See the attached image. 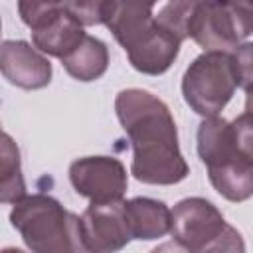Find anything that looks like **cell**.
Wrapping results in <instances>:
<instances>
[{"label":"cell","mask_w":253,"mask_h":253,"mask_svg":"<svg viewBox=\"0 0 253 253\" xmlns=\"http://www.w3.org/2000/svg\"><path fill=\"white\" fill-rule=\"evenodd\" d=\"M150 253H192L188 247H184L182 243H178L176 239H172V241H164V243H160L158 247H154Z\"/></svg>","instance_id":"ffe728a7"},{"label":"cell","mask_w":253,"mask_h":253,"mask_svg":"<svg viewBox=\"0 0 253 253\" xmlns=\"http://www.w3.org/2000/svg\"><path fill=\"white\" fill-rule=\"evenodd\" d=\"M253 34V4L194 2L188 36L204 51L229 53Z\"/></svg>","instance_id":"277c9868"},{"label":"cell","mask_w":253,"mask_h":253,"mask_svg":"<svg viewBox=\"0 0 253 253\" xmlns=\"http://www.w3.org/2000/svg\"><path fill=\"white\" fill-rule=\"evenodd\" d=\"M61 65L77 81H95L109 67L107 43L95 36H85V40L61 59Z\"/></svg>","instance_id":"7c38bea8"},{"label":"cell","mask_w":253,"mask_h":253,"mask_svg":"<svg viewBox=\"0 0 253 253\" xmlns=\"http://www.w3.org/2000/svg\"><path fill=\"white\" fill-rule=\"evenodd\" d=\"M231 138L241 156L253 162V115L243 113L229 123Z\"/></svg>","instance_id":"ac0fdd59"},{"label":"cell","mask_w":253,"mask_h":253,"mask_svg":"<svg viewBox=\"0 0 253 253\" xmlns=\"http://www.w3.org/2000/svg\"><path fill=\"white\" fill-rule=\"evenodd\" d=\"M0 69L8 83L20 89H42L51 81V63L24 40H4L0 47Z\"/></svg>","instance_id":"30bf717a"},{"label":"cell","mask_w":253,"mask_h":253,"mask_svg":"<svg viewBox=\"0 0 253 253\" xmlns=\"http://www.w3.org/2000/svg\"><path fill=\"white\" fill-rule=\"evenodd\" d=\"M237 87L231 55L221 51H204L182 77V95L190 109L204 119L217 117L229 103Z\"/></svg>","instance_id":"5b68a950"},{"label":"cell","mask_w":253,"mask_h":253,"mask_svg":"<svg viewBox=\"0 0 253 253\" xmlns=\"http://www.w3.org/2000/svg\"><path fill=\"white\" fill-rule=\"evenodd\" d=\"M229 55L237 87H241L245 93H253V42L237 45Z\"/></svg>","instance_id":"2e32d148"},{"label":"cell","mask_w":253,"mask_h":253,"mask_svg":"<svg viewBox=\"0 0 253 253\" xmlns=\"http://www.w3.org/2000/svg\"><path fill=\"white\" fill-rule=\"evenodd\" d=\"M211 186L229 202H245L253 196V162L229 160L208 168Z\"/></svg>","instance_id":"4fadbf2b"},{"label":"cell","mask_w":253,"mask_h":253,"mask_svg":"<svg viewBox=\"0 0 253 253\" xmlns=\"http://www.w3.org/2000/svg\"><path fill=\"white\" fill-rule=\"evenodd\" d=\"M26 196V182L22 176L20 150L8 132H2L0 142V202L16 204Z\"/></svg>","instance_id":"5bb4252c"},{"label":"cell","mask_w":253,"mask_h":253,"mask_svg":"<svg viewBox=\"0 0 253 253\" xmlns=\"http://www.w3.org/2000/svg\"><path fill=\"white\" fill-rule=\"evenodd\" d=\"M154 4L103 2V24L123 45L130 65L146 75L170 69L180 53V40L164 30L154 18Z\"/></svg>","instance_id":"7a4b0ae2"},{"label":"cell","mask_w":253,"mask_h":253,"mask_svg":"<svg viewBox=\"0 0 253 253\" xmlns=\"http://www.w3.org/2000/svg\"><path fill=\"white\" fill-rule=\"evenodd\" d=\"M10 221L32 253H79L81 217L47 194L24 196L14 204Z\"/></svg>","instance_id":"3957f363"},{"label":"cell","mask_w":253,"mask_h":253,"mask_svg":"<svg viewBox=\"0 0 253 253\" xmlns=\"http://www.w3.org/2000/svg\"><path fill=\"white\" fill-rule=\"evenodd\" d=\"M245 113L253 115V93H247L245 97Z\"/></svg>","instance_id":"44dd1931"},{"label":"cell","mask_w":253,"mask_h":253,"mask_svg":"<svg viewBox=\"0 0 253 253\" xmlns=\"http://www.w3.org/2000/svg\"><path fill=\"white\" fill-rule=\"evenodd\" d=\"M69 182L75 192L89 198L91 204H109L123 200L126 192V170L113 156H85L69 166Z\"/></svg>","instance_id":"52a82bcc"},{"label":"cell","mask_w":253,"mask_h":253,"mask_svg":"<svg viewBox=\"0 0 253 253\" xmlns=\"http://www.w3.org/2000/svg\"><path fill=\"white\" fill-rule=\"evenodd\" d=\"M225 227V219L221 211L206 198H186L180 200L172 210L170 233L172 237L196 251L210 239H213Z\"/></svg>","instance_id":"9c48e42d"},{"label":"cell","mask_w":253,"mask_h":253,"mask_svg":"<svg viewBox=\"0 0 253 253\" xmlns=\"http://www.w3.org/2000/svg\"><path fill=\"white\" fill-rule=\"evenodd\" d=\"M83 249L95 253H117L130 241L125 219V200L91 204L81 215Z\"/></svg>","instance_id":"ba28073f"},{"label":"cell","mask_w":253,"mask_h":253,"mask_svg":"<svg viewBox=\"0 0 253 253\" xmlns=\"http://www.w3.org/2000/svg\"><path fill=\"white\" fill-rule=\"evenodd\" d=\"M81 26L103 24V2H65Z\"/></svg>","instance_id":"d6986e66"},{"label":"cell","mask_w":253,"mask_h":253,"mask_svg":"<svg viewBox=\"0 0 253 253\" xmlns=\"http://www.w3.org/2000/svg\"><path fill=\"white\" fill-rule=\"evenodd\" d=\"M125 219L130 239L152 241L170 233L172 210L154 198H132L125 202Z\"/></svg>","instance_id":"8fae6325"},{"label":"cell","mask_w":253,"mask_h":253,"mask_svg":"<svg viewBox=\"0 0 253 253\" xmlns=\"http://www.w3.org/2000/svg\"><path fill=\"white\" fill-rule=\"evenodd\" d=\"M2 253H26V251H22V249H18V247H4Z\"/></svg>","instance_id":"7402d4cb"},{"label":"cell","mask_w":253,"mask_h":253,"mask_svg":"<svg viewBox=\"0 0 253 253\" xmlns=\"http://www.w3.org/2000/svg\"><path fill=\"white\" fill-rule=\"evenodd\" d=\"M192 253H245V241L233 225L225 223V227L213 239H210Z\"/></svg>","instance_id":"e0dca14e"},{"label":"cell","mask_w":253,"mask_h":253,"mask_svg":"<svg viewBox=\"0 0 253 253\" xmlns=\"http://www.w3.org/2000/svg\"><path fill=\"white\" fill-rule=\"evenodd\" d=\"M115 113L132 144L130 172L138 182L170 186L190 174L174 117L162 99L144 89H123L115 99Z\"/></svg>","instance_id":"6da1fadb"},{"label":"cell","mask_w":253,"mask_h":253,"mask_svg":"<svg viewBox=\"0 0 253 253\" xmlns=\"http://www.w3.org/2000/svg\"><path fill=\"white\" fill-rule=\"evenodd\" d=\"M22 22L32 30V43L42 53L63 59L83 40L85 32L65 2H18Z\"/></svg>","instance_id":"8992f818"},{"label":"cell","mask_w":253,"mask_h":253,"mask_svg":"<svg viewBox=\"0 0 253 253\" xmlns=\"http://www.w3.org/2000/svg\"><path fill=\"white\" fill-rule=\"evenodd\" d=\"M79 253H95V251H89V249H81Z\"/></svg>","instance_id":"603a6c76"},{"label":"cell","mask_w":253,"mask_h":253,"mask_svg":"<svg viewBox=\"0 0 253 253\" xmlns=\"http://www.w3.org/2000/svg\"><path fill=\"white\" fill-rule=\"evenodd\" d=\"M192 10H194V0H190V2H168L158 10V14L154 18L164 30H168L172 36H176L180 42H184L186 38H190L188 28H190Z\"/></svg>","instance_id":"9a60e30c"}]
</instances>
